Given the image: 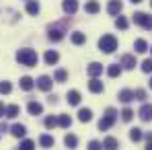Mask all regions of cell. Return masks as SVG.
Segmentation results:
<instances>
[{"mask_svg": "<svg viewBox=\"0 0 152 150\" xmlns=\"http://www.w3.org/2000/svg\"><path fill=\"white\" fill-rule=\"evenodd\" d=\"M27 12H29L31 17H35V15L39 12V4H37L35 0H27Z\"/></svg>", "mask_w": 152, "mask_h": 150, "instance_id": "25", "label": "cell"}, {"mask_svg": "<svg viewBox=\"0 0 152 150\" xmlns=\"http://www.w3.org/2000/svg\"><path fill=\"white\" fill-rule=\"evenodd\" d=\"M115 119H117V111L113 109V107H109L107 111H105V115H103V119L99 121V130L101 132H107L111 125L115 124Z\"/></svg>", "mask_w": 152, "mask_h": 150, "instance_id": "3", "label": "cell"}, {"mask_svg": "<svg viewBox=\"0 0 152 150\" xmlns=\"http://www.w3.org/2000/svg\"><path fill=\"white\" fill-rule=\"evenodd\" d=\"M88 148H91V150H99V148H103V142L93 140V142H88Z\"/></svg>", "mask_w": 152, "mask_h": 150, "instance_id": "39", "label": "cell"}, {"mask_svg": "<svg viewBox=\"0 0 152 150\" xmlns=\"http://www.w3.org/2000/svg\"><path fill=\"white\" fill-rule=\"evenodd\" d=\"M134 50H136V53H144V51H148V43L144 39H136L134 41Z\"/></svg>", "mask_w": 152, "mask_h": 150, "instance_id": "21", "label": "cell"}, {"mask_svg": "<svg viewBox=\"0 0 152 150\" xmlns=\"http://www.w3.org/2000/svg\"><path fill=\"white\" fill-rule=\"evenodd\" d=\"M39 144H41L43 148H51V146H53V138L48 136V134H43V136L39 138Z\"/></svg>", "mask_w": 152, "mask_h": 150, "instance_id": "27", "label": "cell"}, {"mask_svg": "<svg viewBox=\"0 0 152 150\" xmlns=\"http://www.w3.org/2000/svg\"><path fill=\"white\" fill-rule=\"evenodd\" d=\"M115 27H117V29H121V31H126L127 27H129V23H127L126 17H117V19H115Z\"/></svg>", "mask_w": 152, "mask_h": 150, "instance_id": "32", "label": "cell"}, {"mask_svg": "<svg viewBox=\"0 0 152 150\" xmlns=\"http://www.w3.org/2000/svg\"><path fill=\"white\" fill-rule=\"evenodd\" d=\"M53 80H56V82H66V80H68V72H66V70H56Z\"/></svg>", "mask_w": 152, "mask_h": 150, "instance_id": "31", "label": "cell"}, {"mask_svg": "<svg viewBox=\"0 0 152 150\" xmlns=\"http://www.w3.org/2000/svg\"><path fill=\"white\" fill-rule=\"evenodd\" d=\"M132 2H134V4H138V2H142V0H132Z\"/></svg>", "mask_w": 152, "mask_h": 150, "instance_id": "42", "label": "cell"}, {"mask_svg": "<svg viewBox=\"0 0 152 150\" xmlns=\"http://www.w3.org/2000/svg\"><path fill=\"white\" fill-rule=\"evenodd\" d=\"M27 111H29V115H41V113H43V105L37 103V101H31V103L27 105Z\"/></svg>", "mask_w": 152, "mask_h": 150, "instance_id": "10", "label": "cell"}, {"mask_svg": "<svg viewBox=\"0 0 152 150\" xmlns=\"http://www.w3.org/2000/svg\"><path fill=\"white\" fill-rule=\"evenodd\" d=\"M121 8H124L121 0H109V4H107V12H109L111 17H117V15L121 12Z\"/></svg>", "mask_w": 152, "mask_h": 150, "instance_id": "7", "label": "cell"}, {"mask_svg": "<svg viewBox=\"0 0 152 150\" xmlns=\"http://www.w3.org/2000/svg\"><path fill=\"white\" fill-rule=\"evenodd\" d=\"M48 37H50L51 41H62L64 39V35L68 33V19L66 21H62V23H53V25L48 27Z\"/></svg>", "mask_w": 152, "mask_h": 150, "instance_id": "2", "label": "cell"}, {"mask_svg": "<svg viewBox=\"0 0 152 150\" xmlns=\"http://www.w3.org/2000/svg\"><path fill=\"white\" fill-rule=\"evenodd\" d=\"M134 99H138V101H144V99H146V91H142V89L134 91Z\"/></svg>", "mask_w": 152, "mask_h": 150, "instance_id": "38", "label": "cell"}, {"mask_svg": "<svg viewBox=\"0 0 152 150\" xmlns=\"http://www.w3.org/2000/svg\"><path fill=\"white\" fill-rule=\"evenodd\" d=\"M78 119H80L82 124H88V121L93 119V111H91V109H80V111H78Z\"/></svg>", "mask_w": 152, "mask_h": 150, "instance_id": "18", "label": "cell"}, {"mask_svg": "<svg viewBox=\"0 0 152 150\" xmlns=\"http://www.w3.org/2000/svg\"><path fill=\"white\" fill-rule=\"evenodd\" d=\"M33 146H35L33 140H23V142H21V148L23 150H33Z\"/></svg>", "mask_w": 152, "mask_h": 150, "instance_id": "37", "label": "cell"}, {"mask_svg": "<svg viewBox=\"0 0 152 150\" xmlns=\"http://www.w3.org/2000/svg\"><path fill=\"white\" fill-rule=\"evenodd\" d=\"M150 86H152V80H150Z\"/></svg>", "mask_w": 152, "mask_h": 150, "instance_id": "43", "label": "cell"}, {"mask_svg": "<svg viewBox=\"0 0 152 150\" xmlns=\"http://www.w3.org/2000/svg\"><path fill=\"white\" fill-rule=\"evenodd\" d=\"M142 121H152V105H142V109L138 111Z\"/></svg>", "mask_w": 152, "mask_h": 150, "instance_id": "11", "label": "cell"}, {"mask_svg": "<svg viewBox=\"0 0 152 150\" xmlns=\"http://www.w3.org/2000/svg\"><path fill=\"white\" fill-rule=\"evenodd\" d=\"M146 150H152V134H146Z\"/></svg>", "mask_w": 152, "mask_h": 150, "instance_id": "40", "label": "cell"}, {"mask_svg": "<svg viewBox=\"0 0 152 150\" xmlns=\"http://www.w3.org/2000/svg\"><path fill=\"white\" fill-rule=\"evenodd\" d=\"M99 50L105 51V53H113V51L117 50V39L113 35H103L101 39H99Z\"/></svg>", "mask_w": 152, "mask_h": 150, "instance_id": "4", "label": "cell"}, {"mask_svg": "<svg viewBox=\"0 0 152 150\" xmlns=\"http://www.w3.org/2000/svg\"><path fill=\"white\" fill-rule=\"evenodd\" d=\"M19 84H21V89H23V91H31V89L35 86V80H33L31 76H23Z\"/></svg>", "mask_w": 152, "mask_h": 150, "instance_id": "20", "label": "cell"}, {"mask_svg": "<svg viewBox=\"0 0 152 150\" xmlns=\"http://www.w3.org/2000/svg\"><path fill=\"white\" fill-rule=\"evenodd\" d=\"M142 138H144V134H142L140 127H132V130H129V140H132V142H140Z\"/></svg>", "mask_w": 152, "mask_h": 150, "instance_id": "23", "label": "cell"}, {"mask_svg": "<svg viewBox=\"0 0 152 150\" xmlns=\"http://www.w3.org/2000/svg\"><path fill=\"white\" fill-rule=\"evenodd\" d=\"M2 115H4V105L0 103V117H2Z\"/></svg>", "mask_w": 152, "mask_h": 150, "instance_id": "41", "label": "cell"}, {"mask_svg": "<svg viewBox=\"0 0 152 150\" xmlns=\"http://www.w3.org/2000/svg\"><path fill=\"white\" fill-rule=\"evenodd\" d=\"M140 68H142V72H146V74H150V72H152V58H148V60H144Z\"/></svg>", "mask_w": 152, "mask_h": 150, "instance_id": "34", "label": "cell"}, {"mask_svg": "<svg viewBox=\"0 0 152 150\" xmlns=\"http://www.w3.org/2000/svg\"><path fill=\"white\" fill-rule=\"evenodd\" d=\"M4 115H6V117H17V115H19V107H17V105H8V107L4 109Z\"/></svg>", "mask_w": 152, "mask_h": 150, "instance_id": "30", "label": "cell"}, {"mask_svg": "<svg viewBox=\"0 0 152 150\" xmlns=\"http://www.w3.org/2000/svg\"><path fill=\"white\" fill-rule=\"evenodd\" d=\"M51 84H53V80H51L50 76H39V78H37V86H39V89H41V91H50L51 89Z\"/></svg>", "mask_w": 152, "mask_h": 150, "instance_id": "13", "label": "cell"}, {"mask_svg": "<svg viewBox=\"0 0 152 150\" xmlns=\"http://www.w3.org/2000/svg\"><path fill=\"white\" fill-rule=\"evenodd\" d=\"M119 115H121V119H124V121H132V119H134V111H132L129 107H126Z\"/></svg>", "mask_w": 152, "mask_h": 150, "instance_id": "33", "label": "cell"}, {"mask_svg": "<svg viewBox=\"0 0 152 150\" xmlns=\"http://www.w3.org/2000/svg\"><path fill=\"white\" fill-rule=\"evenodd\" d=\"M150 4H152V0H150Z\"/></svg>", "mask_w": 152, "mask_h": 150, "instance_id": "44", "label": "cell"}, {"mask_svg": "<svg viewBox=\"0 0 152 150\" xmlns=\"http://www.w3.org/2000/svg\"><path fill=\"white\" fill-rule=\"evenodd\" d=\"M70 39H72V43H74V45H82V43L86 41V35H84V33H80V31H74V33L70 35Z\"/></svg>", "mask_w": 152, "mask_h": 150, "instance_id": "19", "label": "cell"}, {"mask_svg": "<svg viewBox=\"0 0 152 150\" xmlns=\"http://www.w3.org/2000/svg\"><path fill=\"white\" fill-rule=\"evenodd\" d=\"M37 51L31 50V48H23V50L17 51V62L21 64V66H27V68H33L35 64H37Z\"/></svg>", "mask_w": 152, "mask_h": 150, "instance_id": "1", "label": "cell"}, {"mask_svg": "<svg viewBox=\"0 0 152 150\" xmlns=\"http://www.w3.org/2000/svg\"><path fill=\"white\" fill-rule=\"evenodd\" d=\"M88 91H91V93H95V95H99V93L105 91V86H103L101 80L95 76V78H91V82H88Z\"/></svg>", "mask_w": 152, "mask_h": 150, "instance_id": "9", "label": "cell"}, {"mask_svg": "<svg viewBox=\"0 0 152 150\" xmlns=\"http://www.w3.org/2000/svg\"><path fill=\"white\" fill-rule=\"evenodd\" d=\"M68 103L70 105H80V93L78 91H68Z\"/></svg>", "mask_w": 152, "mask_h": 150, "instance_id": "26", "label": "cell"}, {"mask_svg": "<svg viewBox=\"0 0 152 150\" xmlns=\"http://www.w3.org/2000/svg\"><path fill=\"white\" fill-rule=\"evenodd\" d=\"M62 8H64L66 15L72 17V15H76V10H78V2H76V0H64V2H62Z\"/></svg>", "mask_w": 152, "mask_h": 150, "instance_id": "8", "label": "cell"}, {"mask_svg": "<svg viewBox=\"0 0 152 150\" xmlns=\"http://www.w3.org/2000/svg\"><path fill=\"white\" fill-rule=\"evenodd\" d=\"M119 74H121V66H119V64H111V66L107 68V76H109V78H117Z\"/></svg>", "mask_w": 152, "mask_h": 150, "instance_id": "22", "label": "cell"}, {"mask_svg": "<svg viewBox=\"0 0 152 150\" xmlns=\"http://www.w3.org/2000/svg\"><path fill=\"white\" fill-rule=\"evenodd\" d=\"M101 10V4L97 2V0H88L86 4H84V12H88V15H97Z\"/></svg>", "mask_w": 152, "mask_h": 150, "instance_id": "14", "label": "cell"}, {"mask_svg": "<svg viewBox=\"0 0 152 150\" xmlns=\"http://www.w3.org/2000/svg\"><path fill=\"white\" fill-rule=\"evenodd\" d=\"M117 146H119V142H117L115 138H111V136L103 140V148H107V150H115Z\"/></svg>", "mask_w": 152, "mask_h": 150, "instance_id": "24", "label": "cell"}, {"mask_svg": "<svg viewBox=\"0 0 152 150\" xmlns=\"http://www.w3.org/2000/svg\"><path fill=\"white\" fill-rule=\"evenodd\" d=\"M86 74L91 76V78H95V76L103 74V64H99V62H93V64L86 68Z\"/></svg>", "mask_w": 152, "mask_h": 150, "instance_id": "12", "label": "cell"}, {"mask_svg": "<svg viewBox=\"0 0 152 150\" xmlns=\"http://www.w3.org/2000/svg\"><path fill=\"white\" fill-rule=\"evenodd\" d=\"M10 134H12L15 138H23V136L27 134V127L23 124H15L12 127H10Z\"/></svg>", "mask_w": 152, "mask_h": 150, "instance_id": "15", "label": "cell"}, {"mask_svg": "<svg viewBox=\"0 0 152 150\" xmlns=\"http://www.w3.org/2000/svg\"><path fill=\"white\" fill-rule=\"evenodd\" d=\"M119 66H121V70H134V68H136V58H134V56H129V53L121 56Z\"/></svg>", "mask_w": 152, "mask_h": 150, "instance_id": "6", "label": "cell"}, {"mask_svg": "<svg viewBox=\"0 0 152 150\" xmlns=\"http://www.w3.org/2000/svg\"><path fill=\"white\" fill-rule=\"evenodd\" d=\"M10 91H12L10 82H6V80H4V82H0V95H8Z\"/></svg>", "mask_w": 152, "mask_h": 150, "instance_id": "36", "label": "cell"}, {"mask_svg": "<svg viewBox=\"0 0 152 150\" xmlns=\"http://www.w3.org/2000/svg\"><path fill=\"white\" fill-rule=\"evenodd\" d=\"M58 60H60V53H58V51H53V50L45 51V64H48V66L58 64Z\"/></svg>", "mask_w": 152, "mask_h": 150, "instance_id": "16", "label": "cell"}, {"mask_svg": "<svg viewBox=\"0 0 152 150\" xmlns=\"http://www.w3.org/2000/svg\"><path fill=\"white\" fill-rule=\"evenodd\" d=\"M132 21H134L136 25L144 27L146 31H152V17L146 15V12H136V15H132Z\"/></svg>", "mask_w": 152, "mask_h": 150, "instance_id": "5", "label": "cell"}, {"mask_svg": "<svg viewBox=\"0 0 152 150\" xmlns=\"http://www.w3.org/2000/svg\"><path fill=\"white\" fill-rule=\"evenodd\" d=\"M64 144H66L68 148H76V146H78V138L72 136V134H68V136L64 138Z\"/></svg>", "mask_w": 152, "mask_h": 150, "instance_id": "28", "label": "cell"}, {"mask_svg": "<svg viewBox=\"0 0 152 150\" xmlns=\"http://www.w3.org/2000/svg\"><path fill=\"white\" fill-rule=\"evenodd\" d=\"M56 125H58V117H53V115L45 117V127H48V130H53Z\"/></svg>", "mask_w": 152, "mask_h": 150, "instance_id": "35", "label": "cell"}, {"mask_svg": "<svg viewBox=\"0 0 152 150\" xmlns=\"http://www.w3.org/2000/svg\"><path fill=\"white\" fill-rule=\"evenodd\" d=\"M119 101L121 103H132L134 101V91H127V89H124V91H119Z\"/></svg>", "mask_w": 152, "mask_h": 150, "instance_id": "17", "label": "cell"}, {"mask_svg": "<svg viewBox=\"0 0 152 150\" xmlns=\"http://www.w3.org/2000/svg\"><path fill=\"white\" fill-rule=\"evenodd\" d=\"M58 125H60V127H70V125H72V117H70V115H60V117H58Z\"/></svg>", "mask_w": 152, "mask_h": 150, "instance_id": "29", "label": "cell"}]
</instances>
